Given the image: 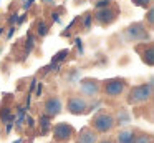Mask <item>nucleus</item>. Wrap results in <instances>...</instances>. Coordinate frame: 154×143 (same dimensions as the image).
I'll list each match as a JSON object with an SVG mask.
<instances>
[{"label": "nucleus", "instance_id": "8", "mask_svg": "<svg viewBox=\"0 0 154 143\" xmlns=\"http://www.w3.org/2000/svg\"><path fill=\"white\" fill-rule=\"evenodd\" d=\"M96 22L101 23V25H108V23H111L114 20V17H116V12H114L113 8H109V7H106L104 10H100V12H96Z\"/></svg>", "mask_w": 154, "mask_h": 143}, {"label": "nucleus", "instance_id": "5", "mask_svg": "<svg viewBox=\"0 0 154 143\" xmlns=\"http://www.w3.org/2000/svg\"><path fill=\"white\" fill-rule=\"evenodd\" d=\"M123 90H124V80L113 78L104 83V93L108 96H119L123 93Z\"/></svg>", "mask_w": 154, "mask_h": 143}, {"label": "nucleus", "instance_id": "12", "mask_svg": "<svg viewBox=\"0 0 154 143\" xmlns=\"http://www.w3.org/2000/svg\"><path fill=\"white\" fill-rule=\"evenodd\" d=\"M51 118L50 116H47V115H42L40 116V126H42V133H47L48 132V128L51 126Z\"/></svg>", "mask_w": 154, "mask_h": 143}, {"label": "nucleus", "instance_id": "19", "mask_svg": "<svg viewBox=\"0 0 154 143\" xmlns=\"http://www.w3.org/2000/svg\"><path fill=\"white\" fill-rule=\"evenodd\" d=\"M109 3H111L109 0H101V2L98 3L96 7H98V8H101V7H109Z\"/></svg>", "mask_w": 154, "mask_h": 143}, {"label": "nucleus", "instance_id": "21", "mask_svg": "<svg viewBox=\"0 0 154 143\" xmlns=\"http://www.w3.org/2000/svg\"><path fill=\"white\" fill-rule=\"evenodd\" d=\"M33 2H35V0H28L27 3H23V8H30V7H32V3H33Z\"/></svg>", "mask_w": 154, "mask_h": 143}, {"label": "nucleus", "instance_id": "17", "mask_svg": "<svg viewBox=\"0 0 154 143\" xmlns=\"http://www.w3.org/2000/svg\"><path fill=\"white\" fill-rule=\"evenodd\" d=\"M66 55H68V50H61V52H58L57 55L53 57V62H60V60H63Z\"/></svg>", "mask_w": 154, "mask_h": 143}, {"label": "nucleus", "instance_id": "2", "mask_svg": "<svg viewBox=\"0 0 154 143\" xmlns=\"http://www.w3.org/2000/svg\"><path fill=\"white\" fill-rule=\"evenodd\" d=\"M91 123H93V128L96 130V132L106 133V132H109V130L114 126V118H113V115H111V113L101 112V113H98V115L93 116Z\"/></svg>", "mask_w": 154, "mask_h": 143}, {"label": "nucleus", "instance_id": "9", "mask_svg": "<svg viewBox=\"0 0 154 143\" xmlns=\"http://www.w3.org/2000/svg\"><path fill=\"white\" fill-rule=\"evenodd\" d=\"M98 136L96 132H93L91 128L85 126V128L80 130V135H78V141L76 143H96Z\"/></svg>", "mask_w": 154, "mask_h": 143}, {"label": "nucleus", "instance_id": "11", "mask_svg": "<svg viewBox=\"0 0 154 143\" xmlns=\"http://www.w3.org/2000/svg\"><path fill=\"white\" fill-rule=\"evenodd\" d=\"M134 138H136V135H134L133 130H123V132L118 133V143H134Z\"/></svg>", "mask_w": 154, "mask_h": 143}, {"label": "nucleus", "instance_id": "22", "mask_svg": "<svg viewBox=\"0 0 154 143\" xmlns=\"http://www.w3.org/2000/svg\"><path fill=\"white\" fill-rule=\"evenodd\" d=\"M51 18H53L55 22H58V20H60V13H53V15H51Z\"/></svg>", "mask_w": 154, "mask_h": 143}, {"label": "nucleus", "instance_id": "13", "mask_svg": "<svg viewBox=\"0 0 154 143\" xmlns=\"http://www.w3.org/2000/svg\"><path fill=\"white\" fill-rule=\"evenodd\" d=\"M2 122H5V123H14L15 122V116L10 113V110H8V108L2 110Z\"/></svg>", "mask_w": 154, "mask_h": 143}, {"label": "nucleus", "instance_id": "18", "mask_svg": "<svg viewBox=\"0 0 154 143\" xmlns=\"http://www.w3.org/2000/svg\"><path fill=\"white\" fill-rule=\"evenodd\" d=\"M136 5H141V7H146V5H149L151 3V0H133Z\"/></svg>", "mask_w": 154, "mask_h": 143}, {"label": "nucleus", "instance_id": "24", "mask_svg": "<svg viewBox=\"0 0 154 143\" xmlns=\"http://www.w3.org/2000/svg\"><path fill=\"white\" fill-rule=\"evenodd\" d=\"M14 33H15V27H12L10 32H8V38H12V37H14Z\"/></svg>", "mask_w": 154, "mask_h": 143}, {"label": "nucleus", "instance_id": "6", "mask_svg": "<svg viewBox=\"0 0 154 143\" xmlns=\"http://www.w3.org/2000/svg\"><path fill=\"white\" fill-rule=\"evenodd\" d=\"M45 115L47 116H55L58 115V113L61 112V108H63V105H61V100L58 98V96H50V98L45 102Z\"/></svg>", "mask_w": 154, "mask_h": 143}, {"label": "nucleus", "instance_id": "28", "mask_svg": "<svg viewBox=\"0 0 154 143\" xmlns=\"http://www.w3.org/2000/svg\"><path fill=\"white\" fill-rule=\"evenodd\" d=\"M2 33H4V28H0V35H2Z\"/></svg>", "mask_w": 154, "mask_h": 143}, {"label": "nucleus", "instance_id": "29", "mask_svg": "<svg viewBox=\"0 0 154 143\" xmlns=\"http://www.w3.org/2000/svg\"><path fill=\"white\" fill-rule=\"evenodd\" d=\"M15 143H22V141H20V140H17V141H15Z\"/></svg>", "mask_w": 154, "mask_h": 143}, {"label": "nucleus", "instance_id": "26", "mask_svg": "<svg viewBox=\"0 0 154 143\" xmlns=\"http://www.w3.org/2000/svg\"><path fill=\"white\" fill-rule=\"evenodd\" d=\"M100 143H114V141L111 138H106V140H103V141H100Z\"/></svg>", "mask_w": 154, "mask_h": 143}, {"label": "nucleus", "instance_id": "16", "mask_svg": "<svg viewBox=\"0 0 154 143\" xmlns=\"http://www.w3.org/2000/svg\"><path fill=\"white\" fill-rule=\"evenodd\" d=\"M134 143H151V136L143 133V135H139V136L134 138Z\"/></svg>", "mask_w": 154, "mask_h": 143}, {"label": "nucleus", "instance_id": "1", "mask_svg": "<svg viewBox=\"0 0 154 143\" xmlns=\"http://www.w3.org/2000/svg\"><path fill=\"white\" fill-rule=\"evenodd\" d=\"M152 96V83H143V85H136L131 88L128 102L131 105H137V103H144Z\"/></svg>", "mask_w": 154, "mask_h": 143}, {"label": "nucleus", "instance_id": "23", "mask_svg": "<svg viewBox=\"0 0 154 143\" xmlns=\"http://www.w3.org/2000/svg\"><path fill=\"white\" fill-rule=\"evenodd\" d=\"M147 20H149V23H152V10H149V13H147Z\"/></svg>", "mask_w": 154, "mask_h": 143}, {"label": "nucleus", "instance_id": "15", "mask_svg": "<svg viewBox=\"0 0 154 143\" xmlns=\"http://www.w3.org/2000/svg\"><path fill=\"white\" fill-rule=\"evenodd\" d=\"M37 28H38V30H37V33H38L40 37H45V35L48 33V27H47V23H45V22H40Z\"/></svg>", "mask_w": 154, "mask_h": 143}, {"label": "nucleus", "instance_id": "7", "mask_svg": "<svg viewBox=\"0 0 154 143\" xmlns=\"http://www.w3.org/2000/svg\"><path fill=\"white\" fill-rule=\"evenodd\" d=\"M128 35L133 40H144L147 38V30L143 23H134V25H131L128 28Z\"/></svg>", "mask_w": 154, "mask_h": 143}, {"label": "nucleus", "instance_id": "10", "mask_svg": "<svg viewBox=\"0 0 154 143\" xmlns=\"http://www.w3.org/2000/svg\"><path fill=\"white\" fill-rule=\"evenodd\" d=\"M81 92L86 93V95H96L98 92H100V83L96 82V80H85L83 83H81Z\"/></svg>", "mask_w": 154, "mask_h": 143}, {"label": "nucleus", "instance_id": "4", "mask_svg": "<svg viewBox=\"0 0 154 143\" xmlns=\"http://www.w3.org/2000/svg\"><path fill=\"white\" fill-rule=\"evenodd\" d=\"M88 108V102L83 98V96H70L68 100V112L73 113V115H80V113H85Z\"/></svg>", "mask_w": 154, "mask_h": 143}, {"label": "nucleus", "instance_id": "27", "mask_svg": "<svg viewBox=\"0 0 154 143\" xmlns=\"http://www.w3.org/2000/svg\"><path fill=\"white\" fill-rule=\"evenodd\" d=\"M17 17H18V15H12V18H10V23L17 22Z\"/></svg>", "mask_w": 154, "mask_h": 143}, {"label": "nucleus", "instance_id": "20", "mask_svg": "<svg viewBox=\"0 0 154 143\" xmlns=\"http://www.w3.org/2000/svg\"><path fill=\"white\" fill-rule=\"evenodd\" d=\"M91 18H93V17H91L90 13H88V15H85V27H86V28L90 27V22H91Z\"/></svg>", "mask_w": 154, "mask_h": 143}, {"label": "nucleus", "instance_id": "25", "mask_svg": "<svg viewBox=\"0 0 154 143\" xmlns=\"http://www.w3.org/2000/svg\"><path fill=\"white\" fill-rule=\"evenodd\" d=\"M12 128H14V123H7V133H10Z\"/></svg>", "mask_w": 154, "mask_h": 143}, {"label": "nucleus", "instance_id": "14", "mask_svg": "<svg viewBox=\"0 0 154 143\" xmlns=\"http://www.w3.org/2000/svg\"><path fill=\"white\" fill-rule=\"evenodd\" d=\"M143 60L147 65H152V45H147V52H144Z\"/></svg>", "mask_w": 154, "mask_h": 143}, {"label": "nucleus", "instance_id": "3", "mask_svg": "<svg viewBox=\"0 0 154 143\" xmlns=\"http://www.w3.org/2000/svg\"><path fill=\"white\" fill-rule=\"evenodd\" d=\"M51 132H53V138L57 141H68L73 136L75 130L68 123H57L55 126H51Z\"/></svg>", "mask_w": 154, "mask_h": 143}]
</instances>
